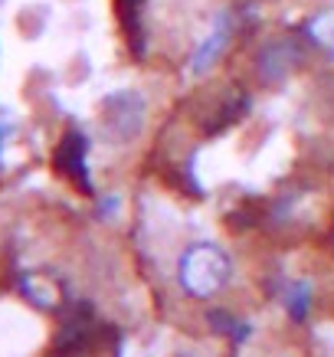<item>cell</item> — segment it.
<instances>
[{"mask_svg": "<svg viewBox=\"0 0 334 357\" xmlns=\"http://www.w3.org/2000/svg\"><path fill=\"white\" fill-rule=\"evenodd\" d=\"M227 40H229V20H227V17H220V20H216V26H213L210 33H206V40L200 43V50L194 53L190 73H204L206 66H213V59H216L220 53H223Z\"/></svg>", "mask_w": 334, "mask_h": 357, "instance_id": "obj_3", "label": "cell"}, {"mask_svg": "<svg viewBox=\"0 0 334 357\" xmlns=\"http://www.w3.org/2000/svg\"><path fill=\"white\" fill-rule=\"evenodd\" d=\"M229 275H233V259L220 243H190L177 259V279L194 298L223 292Z\"/></svg>", "mask_w": 334, "mask_h": 357, "instance_id": "obj_1", "label": "cell"}, {"mask_svg": "<svg viewBox=\"0 0 334 357\" xmlns=\"http://www.w3.org/2000/svg\"><path fill=\"white\" fill-rule=\"evenodd\" d=\"M148 125V98L138 89H119L102 102L98 109V128L105 131L112 144H128Z\"/></svg>", "mask_w": 334, "mask_h": 357, "instance_id": "obj_2", "label": "cell"}, {"mask_svg": "<svg viewBox=\"0 0 334 357\" xmlns=\"http://www.w3.org/2000/svg\"><path fill=\"white\" fill-rule=\"evenodd\" d=\"M177 357H204V354H197V351H183V354H177Z\"/></svg>", "mask_w": 334, "mask_h": 357, "instance_id": "obj_4", "label": "cell"}]
</instances>
